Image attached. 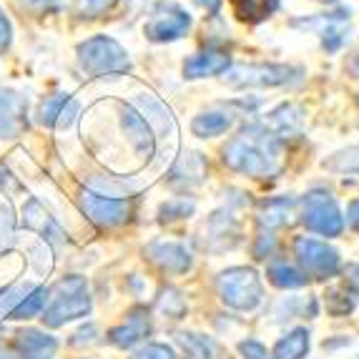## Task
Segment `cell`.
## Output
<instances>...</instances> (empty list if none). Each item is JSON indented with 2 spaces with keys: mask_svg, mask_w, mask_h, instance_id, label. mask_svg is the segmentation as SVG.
Returning <instances> with one entry per match:
<instances>
[{
  "mask_svg": "<svg viewBox=\"0 0 359 359\" xmlns=\"http://www.w3.org/2000/svg\"><path fill=\"white\" fill-rule=\"evenodd\" d=\"M224 163L252 179H271L282 171V141L264 128H246L224 146Z\"/></svg>",
  "mask_w": 359,
  "mask_h": 359,
  "instance_id": "obj_1",
  "label": "cell"
},
{
  "mask_svg": "<svg viewBox=\"0 0 359 359\" xmlns=\"http://www.w3.org/2000/svg\"><path fill=\"white\" fill-rule=\"evenodd\" d=\"M53 304L46 309L43 322L48 327H60L71 319L86 317L90 311V297L83 276H68L53 289Z\"/></svg>",
  "mask_w": 359,
  "mask_h": 359,
  "instance_id": "obj_2",
  "label": "cell"
},
{
  "mask_svg": "<svg viewBox=\"0 0 359 359\" xmlns=\"http://www.w3.org/2000/svg\"><path fill=\"white\" fill-rule=\"evenodd\" d=\"M78 58L90 76H116V73H126L131 68L128 53L108 36H96L81 43Z\"/></svg>",
  "mask_w": 359,
  "mask_h": 359,
  "instance_id": "obj_3",
  "label": "cell"
},
{
  "mask_svg": "<svg viewBox=\"0 0 359 359\" xmlns=\"http://www.w3.org/2000/svg\"><path fill=\"white\" fill-rule=\"evenodd\" d=\"M219 297L224 299V304H229L231 309L239 311H249L254 306H259L262 302V279L254 269L249 266H233V269H226L222 276H219Z\"/></svg>",
  "mask_w": 359,
  "mask_h": 359,
  "instance_id": "obj_4",
  "label": "cell"
},
{
  "mask_svg": "<svg viewBox=\"0 0 359 359\" xmlns=\"http://www.w3.org/2000/svg\"><path fill=\"white\" fill-rule=\"evenodd\" d=\"M302 222L309 231L322 236H339L344 229V219L337 206V201L324 191H311L304 198V216Z\"/></svg>",
  "mask_w": 359,
  "mask_h": 359,
  "instance_id": "obj_5",
  "label": "cell"
},
{
  "mask_svg": "<svg viewBox=\"0 0 359 359\" xmlns=\"http://www.w3.org/2000/svg\"><path fill=\"white\" fill-rule=\"evenodd\" d=\"M294 68L289 66H274V63H249V66H233L224 76L229 86L236 88H274L292 81Z\"/></svg>",
  "mask_w": 359,
  "mask_h": 359,
  "instance_id": "obj_6",
  "label": "cell"
},
{
  "mask_svg": "<svg viewBox=\"0 0 359 359\" xmlns=\"http://www.w3.org/2000/svg\"><path fill=\"white\" fill-rule=\"evenodd\" d=\"M297 259L304 266L306 274L317 276V279H327V276H334L339 269V254L337 249L327 246L324 241L317 239H297Z\"/></svg>",
  "mask_w": 359,
  "mask_h": 359,
  "instance_id": "obj_7",
  "label": "cell"
},
{
  "mask_svg": "<svg viewBox=\"0 0 359 359\" xmlns=\"http://www.w3.org/2000/svg\"><path fill=\"white\" fill-rule=\"evenodd\" d=\"M81 209L86 211L90 222H96L98 226H116L123 224L131 214V204L126 198L116 196H103L98 191H83L81 196Z\"/></svg>",
  "mask_w": 359,
  "mask_h": 359,
  "instance_id": "obj_8",
  "label": "cell"
},
{
  "mask_svg": "<svg viewBox=\"0 0 359 359\" xmlns=\"http://www.w3.org/2000/svg\"><path fill=\"white\" fill-rule=\"evenodd\" d=\"M189 28H191V15L186 11H181V8L171 6L166 11L156 13L154 18L146 23V36L156 43H166L186 36Z\"/></svg>",
  "mask_w": 359,
  "mask_h": 359,
  "instance_id": "obj_9",
  "label": "cell"
},
{
  "mask_svg": "<svg viewBox=\"0 0 359 359\" xmlns=\"http://www.w3.org/2000/svg\"><path fill=\"white\" fill-rule=\"evenodd\" d=\"M146 254L156 266H161L168 274H184V271L191 269L189 252L181 244H174V241H154V244H149Z\"/></svg>",
  "mask_w": 359,
  "mask_h": 359,
  "instance_id": "obj_10",
  "label": "cell"
},
{
  "mask_svg": "<svg viewBox=\"0 0 359 359\" xmlns=\"http://www.w3.org/2000/svg\"><path fill=\"white\" fill-rule=\"evenodd\" d=\"M151 334V319H149V311L146 309H133L131 314H128V319L121 327H114V330L108 332V341L111 344H116V347H133V344H138L141 339H146V337Z\"/></svg>",
  "mask_w": 359,
  "mask_h": 359,
  "instance_id": "obj_11",
  "label": "cell"
},
{
  "mask_svg": "<svg viewBox=\"0 0 359 359\" xmlns=\"http://www.w3.org/2000/svg\"><path fill=\"white\" fill-rule=\"evenodd\" d=\"M25 126V98L13 90H0V138L18 136Z\"/></svg>",
  "mask_w": 359,
  "mask_h": 359,
  "instance_id": "obj_12",
  "label": "cell"
},
{
  "mask_svg": "<svg viewBox=\"0 0 359 359\" xmlns=\"http://www.w3.org/2000/svg\"><path fill=\"white\" fill-rule=\"evenodd\" d=\"M121 123H123V131H126V136L133 144V149H136L141 156L149 158V156L156 151V136H154V131H151L149 121H146L141 114H136L133 108H126Z\"/></svg>",
  "mask_w": 359,
  "mask_h": 359,
  "instance_id": "obj_13",
  "label": "cell"
},
{
  "mask_svg": "<svg viewBox=\"0 0 359 359\" xmlns=\"http://www.w3.org/2000/svg\"><path fill=\"white\" fill-rule=\"evenodd\" d=\"M23 222L25 226L36 229L38 233H43V239L53 241V244H60V241L66 239L63 229L58 226V222H55L48 211L43 209L38 198H28V204L23 206Z\"/></svg>",
  "mask_w": 359,
  "mask_h": 359,
  "instance_id": "obj_14",
  "label": "cell"
},
{
  "mask_svg": "<svg viewBox=\"0 0 359 359\" xmlns=\"http://www.w3.org/2000/svg\"><path fill=\"white\" fill-rule=\"evenodd\" d=\"M231 66V58H229L224 50H204V53H196L184 63V76L186 78H204V76H219V73H226Z\"/></svg>",
  "mask_w": 359,
  "mask_h": 359,
  "instance_id": "obj_15",
  "label": "cell"
},
{
  "mask_svg": "<svg viewBox=\"0 0 359 359\" xmlns=\"http://www.w3.org/2000/svg\"><path fill=\"white\" fill-rule=\"evenodd\" d=\"M76 114L78 103L66 93H55V96L46 98L41 103V111H38L41 123H46V126H71Z\"/></svg>",
  "mask_w": 359,
  "mask_h": 359,
  "instance_id": "obj_16",
  "label": "cell"
},
{
  "mask_svg": "<svg viewBox=\"0 0 359 359\" xmlns=\"http://www.w3.org/2000/svg\"><path fill=\"white\" fill-rule=\"evenodd\" d=\"M55 339L46 332L23 330L15 334V352L23 359H50L55 354Z\"/></svg>",
  "mask_w": 359,
  "mask_h": 359,
  "instance_id": "obj_17",
  "label": "cell"
},
{
  "mask_svg": "<svg viewBox=\"0 0 359 359\" xmlns=\"http://www.w3.org/2000/svg\"><path fill=\"white\" fill-rule=\"evenodd\" d=\"M231 8L244 23H262L279 11V0H231Z\"/></svg>",
  "mask_w": 359,
  "mask_h": 359,
  "instance_id": "obj_18",
  "label": "cell"
},
{
  "mask_svg": "<svg viewBox=\"0 0 359 359\" xmlns=\"http://www.w3.org/2000/svg\"><path fill=\"white\" fill-rule=\"evenodd\" d=\"M292 211H294L292 198H269V201H264L262 209H259V224L266 229L282 226V224H289Z\"/></svg>",
  "mask_w": 359,
  "mask_h": 359,
  "instance_id": "obj_19",
  "label": "cell"
},
{
  "mask_svg": "<svg viewBox=\"0 0 359 359\" xmlns=\"http://www.w3.org/2000/svg\"><path fill=\"white\" fill-rule=\"evenodd\" d=\"M309 352V332L294 330L274 347V359H302Z\"/></svg>",
  "mask_w": 359,
  "mask_h": 359,
  "instance_id": "obj_20",
  "label": "cell"
},
{
  "mask_svg": "<svg viewBox=\"0 0 359 359\" xmlns=\"http://www.w3.org/2000/svg\"><path fill=\"white\" fill-rule=\"evenodd\" d=\"M231 126V118L226 114H219V111H211V114H201L194 118L191 131L201 138H214L219 133H224Z\"/></svg>",
  "mask_w": 359,
  "mask_h": 359,
  "instance_id": "obj_21",
  "label": "cell"
},
{
  "mask_svg": "<svg viewBox=\"0 0 359 359\" xmlns=\"http://www.w3.org/2000/svg\"><path fill=\"white\" fill-rule=\"evenodd\" d=\"M48 294L50 292L46 287L30 289L28 297H25V299L11 311V319H33V317H38V314L43 311V306H46V302H48Z\"/></svg>",
  "mask_w": 359,
  "mask_h": 359,
  "instance_id": "obj_22",
  "label": "cell"
},
{
  "mask_svg": "<svg viewBox=\"0 0 359 359\" xmlns=\"http://www.w3.org/2000/svg\"><path fill=\"white\" fill-rule=\"evenodd\" d=\"M269 282L279 289H297V287H304L306 276L294 269V266H289V264L279 262L269 266Z\"/></svg>",
  "mask_w": 359,
  "mask_h": 359,
  "instance_id": "obj_23",
  "label": "cell"
},
{
  "mask_svg": "<svg viewBox=\"0 0 359 359\" xmlns=\"http://www.w3.org/2000/svg\"><path fill=\"white\" fill-rule=\"evenodd\" d=\"M324 166L337 174H359V144L349 146L344 151H337L332 158L324 161Z\"/></svg>",
  "mask_w": 359,
  "mask_h": 359,
  "instance_id": "obj_24",
  "label": "cell"
},
{
  "mask_svg": "<svg viewBox=\"0 0 359 359\" xmlns=\"http://www.w3.org/2000/svg\"><path fill=\"white\" fill-rule=\"evenodd\" d=\"M179 341L191 352V357H196V359H211V354H214V344L198 334H181Z\"/></svg>",
  "mask_w": 359,
  "mask_h": 359,
  "instance_id": "obj_25",
  "label": "cell"
},
{
  "mask_svg": "<svg viewBox=\"0 0 359 359\" xmlns=\"http://www.w3.org/2000/svg\"><path fill=\"white\" fill-rule=\"evenodd\" d=\"M347 297H344L339 289H330V292H327V306H330L332 314H349V311H352L354 302L347 299Z\"/></svg>",
  "mask_w": 359,
  "mask_h": 359,
  "instance_id": "obj_26",
  "label": "cell"
},
{
  "mask_svg": "<svg viewBox=\"0 0 359 359\" xmlns=\"http://www.w3.org/2000/svg\"><path fill=\"white\" fill-rule=\"evenodd\" d=\"M28 292H30V287H15V289L3 292V297H0V311H8V314H11V311L28 297Z\"/></svg>",
  "mask_w": 359,
  "mask_h": 359,
  "instance_id": "obj_27",
  "label": "cell"
},
{
  "mask_svg": "<svg viewBox=\"0 0 359 359\" xmlns=\"http://www.w3.org/2000/svg\"><path fill=\"white\" fill-rule=\"evenodd\" d=\"M133 359H176V354L166 344H149V347L133 354Z\"/></svg>",
  "mask_w": 359,
  "mask_h": 359,
  "instance_id": "obj_28",
  "label": "cell"
},
{
  "mask_svg": "<svg viewBox=\"0 0 359 359\" xmlns=\"http://www.w3.org/2000/svg\"><path fill=\"white\" fill-rule=\"evenodd\" d=\"M194 211V204L191 201H171L161 209V219L163 222H171V219H181V216L191 214Z\"/></svg>",
  "mask_w": 359,
  "mask_h": 359,
  "instance_id": "obj_29",
  "label": "cell"
},
{
  "mask_svg": "<svg viewBox=\"0 0 359 359\" xmlns=\"http://www.w3.org/2000/svg\"><path fill=\"white\" fill-rule=\"evenodd\" d=\"M239 352L244 354V359H274L269 352H266V347H264V344H259V341H254V339L241 341Z\"/></svg>",
  "mask_w": 359,
  "mask_h": 359,
  "instance_id": "obj_30",
  "label": "cell"
},
{
  "mask_svg": "<svg viewBox=\"0 0 359 359\" xmlns=\"http://www.w3.org/2000/svg\"><path fill=\"white\" fill-rule=\"evenodd\" d=\"M116 0H83V8L88 15H98V13L108 11V8L114 6Z\"/></svg>",
  "mask_w": 359,
  "mask_h": 359,
  "instance_id": "obj_31",
  "label": "cell"
},
{
  "mask_svg": "<svg viewBox=\"0 0 359 359\" xmlns=\"http://www.w3.org/2000/svg\"><path fill=\"white\" fill-rule=\"evenodd\" d=\"M11 36H13L11 23H8L6 13L0 11V50H6L8 46H11Z\"/></svg>",
  "mask_w": 359,
  "mask_h": 359,
  "instance_id": "obj_32",
  "label": "cell"
},
{
  "mask_svg": "<svg viewBox=\"0 0 359 359\" xmlns=\"http://www.w3.org/2000/svg\"><path fill=\"white\" fill-rule=\"evenodd\" d=\"M344 282H347V287L354 294H359V264H349L347 269H344Z\"/></svg>",
  "mask_w": 359,
  "mask_h": 359,
  "instance_id": "obj_33",
  "label": "cell"
},
{
  "mask_svg": "<svg viewBox=\"0 0 359 359\" xmlns=\"http://www.w3.org/2000/svg\"><path fill=\"white\" fill-rule=\"evenodd\" d=\"M347 222H349V226H352L354 231H359V198L349 204V209H347Z\"/></svg>",
  "mask_w": 359,
  "mask_h": 359,
  "instance_id": "obj_34",
  "label": "cell"
},
{
  "mask_svg": "<svg viewBox=\"0 0 359 359\" xmlns=\"http://www.w3.org/2000/svg\"><path fill=\"white\" fill-rule=\"evenodd\" d=\"M20 3L30 8H48V6H53V3H58V0H20Z\"/></svg>",
  "mask_w": 359,
  "mask_h": 359,
  "instance_id": "obj_35",
  "label": "cell"
},
{
  "mask_svg": "<svg viewBox=\"0 0 359 359\" xmlns=\"http://www.w3.org/2000/svg\"><path fill=\"white\" fill-rule=\"evenodd\" d=\"M198 6H204L209 13H219V8H222V0H196Z\"/></svg>",
  "mask_w": 359,
  "mask_h": 359,
  "instance_id": "obj_36",
  "label": "cell"
},
{
  "mask_svg": "<svg viewBox=\"0 0 359 359\" xmlns=\"http://www.w3.org/2000/svg\"><path fill=\"white\" fill-rule=\"evenodd\" d=\"M0 359H23L15 349H8V347H0Z\"/></svg>",
  "mask_w": 359,
  "mask_h": 359,
  "instance_id": "obj_37",
  "label": "cell"
},
{
  "mask_svg": "<svg viewBox=\"0 0 359 359\" xmlns=\"http://www.w3.org/2000/svg\"><path fill=\"white\" fill-rule=\"evenodd\" d=\"M352 71H354V76H359V53L354 55V60H352Z\"/></svg>",
  "mask_w": 359,
  "mask_h": 359,
  "instance_id": "obj_38",
  "label": "cell"
}]
</instances>
